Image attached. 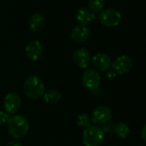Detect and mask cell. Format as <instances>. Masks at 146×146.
Segmentation results:
<instances>
[{
    "label": "cell",
    "instance_id": "1",
    "mask_svg": "<svg viewBox=\"0 0 146 146\" xmlns=\"http://www.w3.org/2000/svg\"><path fill=\"white\" fill-rule=\"evenodd\" d=\"M8 132L14 139H21L25 137L30 128L27 119L21 115H15L9 118Z\"/></svg>",
    "mask_w": 146,
    "mask_h": 146
},
{
    "label": "cell",
    "instance_id": "2",
    "mask_svg": "<svg viewBox=\"0 0 146 146\" xmlns=\"http://www.w3.org/2000/svg\"><path fill=\"white\" fill-rule=\"evenodd\" d=\"M25 95L30 99H39L44 94V85L42 80L36 75L28 76L23 84Z\"/></svg>",
    "mask_w": 146,
    "mask_h": 146
},
{
    "label": "cell",
    "instance_id": "3",
    "mask_svg": "<svg viewBox=\"0 0 146 146\" xmlns=\"http://www.w3.org/2000/svg\"><path fill=\"white\" fill-rule=\"evenodd\" d=\"M104 138V130L98 126H89L83 132V144L85 146H99Z\"/></svg>",
    "mask_w": 146,
    "mask_h": 146
},
{
    "label": "cell",
    "instance_id": "4",
    "mask_svg": "<svg viewBox=\"0 0 146 146\" xmlns=\"http://www.w3.org/2000/svg\"><path fill=\"white\" fill-rule=\"evenodd\" d=\"M98 19L104 26L107 27H115L120 24L121 21V14L116 9L110 8L101 11Z\"/></svg>",
    "mask_w": 146,
    "mask_h": 146
},
{
    "label": "cell",
    "instance_id": "5",
    "mask_svg": "<svg viewBox=\"0 0 146 146\" xmlns=\"http://www.w3.org/2000/svg\"><path fill=\"white\" fill-rule=\"evenodd\" d=\"M82 85L85 88L89 91H95L100 86V74L99 73L93 68L86 70L82 75Z\"/></svg>",
    "mask_w": 146,
    "mask_h": 146
},
{
    "label": "cell",
    "instance_id": "6",
    "mask_svg": "<svg viewBox=\"0 0 146 146\" xmlns=\"http://www.w3.org/2000/svg\"><path fill=\"white\" fill-rule=\"evenodd\" d=\"M111 118L112 111L110 108L105 105H100L93 110L91 121L95 125H104L108 123Z\"/></svg>",
    "mask_w": 146,
    "mask_h": 146
},
{
    "label": "cell",
    "instance_id": "7",
    "mask_svg": "<svg viewBox=\"0 0 146 146\" xmlns=\"http://www.w3.org/2000/svg\"><path fill=\"white\" fill-rule=\"evenodd\" d=\"M21 105V98L16 92L8 93L3 99L4 112L8 115H14L20 110Z\"/></svg>",
    "mask_w": 146,
    "mask_h": 146
},
{
    "label": "cell",
    "instance_id": "8",
    "mask_svg": "<svg viewBox=\"0 0 146 146\" xmlns=\"http://www.w3.org/2000/svg\"><path fill=\"white\" fill-rule=\"evenodd\" d=\"M133 65V62L132 58L128 56L122 55L118 56L112 62L111 67L116 74L122 75L128 73L132 69Z\"/></svg>",
    "mask_w": 146,
    "mask_h": 146
},
{
    "label": "cell",
    "instance_id": "9",
    "mask_svg": "<svg viewBox=\"0 0 146 146\" xmlns=\"http://www.w3.org/2000/svg\"><path fill=\"white\" fill-rule=\"evenodd\" d=\"M73 60L78 68H86L91 64L92 56H91L90 52L86 49L79 48L74 52Z\"/></svg>",
    "mask_w": 146,
    "mask_h": 146
},
{
    "label": "cell",
    "instance_id": "10",
    "mask_svg": "<svg viewBox=\"0 0 146 146\" xmlns=\"http://www.w3.org/2000/svg\"><path fill=\"white\" fill-rule=\"evenodd\" d=\"M92 62L94 68L101 72H106L110 69L112 61L110 56L105 53H98L92 58Z\"/></svg>",
    "mask_w": 146,
    "mask_h": 146
},
{
    "label": "cell",
    "instance_id": "11",
    "mask_svg": "<svg viewBox=\"0 0 146 146\" xmlns=\"http://www.w3.org/2000/svg\"><path fill=\"white\" fill-rule=\"evenodd\" d=\"M26 54L27 57L32 61H38L43 54V47L41 43L37 40L30 41L26 46Z\"/></svg>",
    "mask_w": 146,
    "mask_h": 146
},
{
    "label": "cell",
    "instance_id": "12",
    "mask_svg": "<svg viewBox=\"0 0 146 146\" xmlns=\"http://www.w3.org/2000/svg\"><path fill=\"white\" fill-rule=\"evenodd\" d=\"M90 34L91 31L86 26L77 25L71 32V38L76 43H83L89 38Z\"/></svg>",
    "mask_w": 146,
    "mask_h": 146
},
{
    "label": "cell",
    "instance_id": "13",
    "mask_svg": "<svg viewBox=\"0 0 146 146\" xmlns=\"http://www.w3.org/2000/svg\"><path fill=\"white\" fill-rule=\"evenodd\" d=\"M28 24L33 33H39L45 27V17L41 13H33L30 16Z\"/></svg>",
    "mask_w": 146,
    "mask_h": 146
},
{
    "label": "cell",
    "instance_id": "14",
    "mask_svg": "<svg viewBox=\"0 0 146 146\" xmlns=\"http://www.w3.org/2000/svg\"><path fill=\"white\" fill-rule=\"evenodd\" d=\"M76 20L80 23V25L86 26L94 20V15L89 9L86 7H81L77 10Z\"/></svg>",
    "mask_w": 146,
    "mask_h": 146
},
{
    "label": "cell",
    "instance_id": "15",
    "mask_svg": "<svg viewBox=\"0 0 146 146\" xmlns=\"http://www.w3.org/2000/svg\"><path fill=\"white\" fill-rule=\"evenodd\" d=\"M43 97H44V102L50 105L56 104L62 99V95H61L60 92L58 90H56V89L49 90L48 92H44Z\"/></svg>",
    "mask_w": 146,
    "mask_h": 146
},
{
    "label": "cell",
    "instance_id": "16",
    "mask_svg": "<svg viewBox=\"0 0 146 146\" xmlns=\"http://www.w3.org/2000/svg\"><path fill=\"white\" fill-rule=\"evenodd\" d=\"M115 134L119 138L124 139H126V138L128 137V135L130 134L131 130H130L129 127L126 123L120 122V123H118L116 125V127L115 128Z\"/></svg>",
    "mask_w": 146,
    "mask_h": 146
},
{
    "label": "cell",
    "instance_id": "17",
    "mask_svg": "<svg viewBox=\"0 0 146 146\" xmlns=\"http://www.w3.org/2000/svg\"><path fill=\"white\" fill-rule=\"evenodd\" d=\"M105 5V0H89L88 6L89 9L92 12H99L101 11Z\"/></svg>",
    "mask_w": 146,
    "mask_h": 146
},
{
    "label": "cell",
    "instance_id": "18",
    "mask_svg": "<svg viewBox=\"0 0 146 146\" xmlns=\"http://www.w3.org/2000/svg\"><path fill=\"white\" fill-rule=\"evenodd\" d=\"M91 117L86 115V114H80L78 117H77V125L80 127L83 128H86L89 126H91Z\"/></svg>",
    "mask_w": 146,
    "mask_h": 146
},
{
    "label": "cell",
    "instance_id": "19",
    "mask_svg": "<svg viewBox=\"0 0 146 146\" xmlns=\"http://www.w3.org/2000/svg\"><path fill=\"white\" fill-rule=\"evenodd\" d=\"M9 118V115H8L6 112L0 111V126L6 124Z\"/></svg>",
    "mask_w": 146,
    "mask_h": 146
},
{
    "label": "cell",
    "instance_id": "20",
    "mask_svg": "<svg viewBox=\"0 0 146 146\" xmlns=\"http://www.w3.org/2000/svg\"><path fill=\"white\" fill-rule=\"evenodd\" d=\"M115 76H116V73H115L114 70H113V71H111V70L106 71V77H107L109 80H112V79L115 78Z\"/></svg>",
    "mask_w": 146,
    "mask_h": 146
},
{
    "label": "cell",
    "instance_id": "21",
    "mask_svg": "<svg viewBox=\"0 0 146 146\" xmlns=\"http://www.w3.org/2000/svg\"><path fill=\"white\" fill-rule=\"evenodd\" d=\"M7 146H23V145H22L20 141H18V140H16V139H14V140L9 141V142L8 143Z\"/></svg>",
    "mask_w": 146,
    "mask_h": 146
},
{
    "label": "cell",
    "instance_id": "22",
    "mask_svg": "<svg viewBox=\"0 0 146 146\" xmlns=\"http://www.w3.org/2000/svg\"><path fill=\"white\" fill-rule=\"evenodd\" d=\"M141 138L143 141H146V127L144 126L142 130H141Z\"/></svg>",
    "mask_w": 146,
    "mask_h": 146
},
{
    "label": "cell",
    "instance_id": "23",
    "mask_svg": "<svg viewBox=\"0 0 146 146\" xmlns=\"http://www.w3.org/2000/svg\"><path fill=\"white\" fill-rule=\"evenodd\" d=\"M117 1H124V0H117Z\"/></svg>",
    "mask_w": 146,
    "mask_h": 146
},
{
    "label": "cell",
    "instance_id": "24",
    "mask_svg": "<svg viewBox=\"0 0 146 146\" xmlns=\"http://www.w3.org/2000/svg\"><path fill=\"white\" fill-rule=\"evenodd\" d=\"M112 146H119V145H112Z\"/></svg>",
    "mask_w": 146,
    "mask_h": 146
},
{
    "label": "cell",
    "instance_id": "25",
    "mask_svg": "<svg viewBox=\"0 0 146 146\" xmlns=\"http://www.w3.org/2000/svg\"><path fill=\"white\" fill-rule=\"evenodd\" d=\"M137 146H143V145H137Z\"/></svg>",
    "mask_w": 146,
    "mask_h": 146
}]
</instances>
